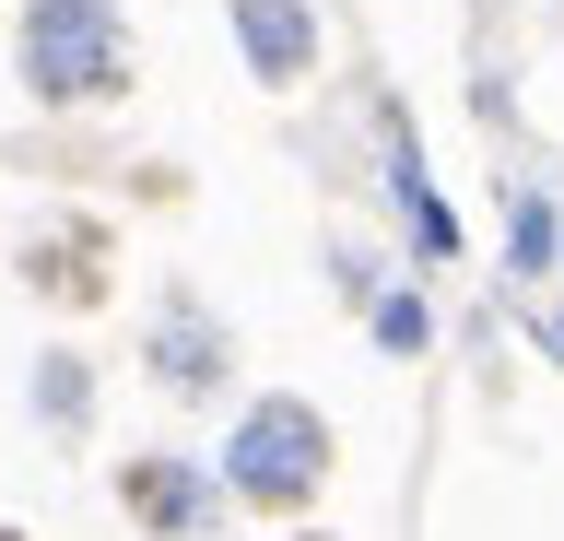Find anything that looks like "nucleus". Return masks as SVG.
Wrapping results in <instances>:
<instances>
[{"mask_svg":"<svg viewBox=\"0 0 564 541\" xmlns=\"http://www.w3.org/2000/svg\"><path fill=\"white\" fill-rule=\"evenodd\" d=\"M35 283L47 294H95L106 271H95V236H47V248H35Z\"/></svg>","mask_w":564,"mask_h":541,"instance_id":"obj_6","label":"nucleus"},{"mask_svg":"<svg viewBox=\"0 0 564 541\" xmlns=\"http://www.w3.org/2000/svg\"><path fill=\"white\" fill-rule=\"evenodd\" d=\"M236 47H247V72H259V83H306L317 72L306 0H236Z\"/></svg>","mask_w":564,"mask_h":541,"instance_id":"obj_4","label":"nucleus"},{"mask_svg":"<svg viewBox=\"0 0 564 541\" xmlns=\"http://www.w3.org/2000/svg\"><path fill=\"white\" fill-rule=\"evenodd\" d=\"M541 342H553V354H564V318H541Z\"/></svg>","mask_w":564,"mask_h":541,"instance_id":"obj_10","label":"nucleus"},{"mask_svg":"<svg viewBox=\"0 0 564 541\" xmlns=\"http://www.w3.org/2000/svg\"><path fill=\"white\" fill-rule=\"evenodd\" d=\"M553 248H564V224H553V201H541V188H518V271H529V283H541V271H553Z\"/></svg>","mask_w":564,"mask_h":541,"instance_id":"obj_8","label":"nucleus"},{"mask_svg":"<svg viewBox=\"0 0 564 541\" xmlns=\"http://www.w3.org/2000/svg\"><path fill=\"white\" fill-rule=\"evenodd\" d=\"M24 83L47 107H95L130 83V24L118 0H24Z\"/></svg>","mask_w":564,"mask_h":541,"instance_id":"obj_1","label":"nucleus"},{"mask_svg":"<svg viewBox=\"0 0 564 541\" xmlns=\"http://www.w3.org/2000/svg\"><path fill=\"white\" fill-rule=\"evenodd\" d=\"M83 400H95V377H83L70 354H47V365H35V412H47V424H83Z\"/></svg>","mask_w":564,"mask_h":541,"instance_id":"obj_7","label":"nucleus"},{"mask_svg":"<svg viewBox=\"0 0 564 541\" xmlns=\"http://www.w3.org/2000/svg\"><path fill=\"white\" fill-rule=\"evenodd\" d=\"M153 377H165L176 400H200V389H224V329H212L200 306H188V294H176L165 318H153Z\"/></svg>","mask_w":564,"mask_h":541,"instance_id":"obj_5","label":"nucleus"},{"mask_svg":"<svg viewBox=\"0 0 564 541\" xmlns=\"http://www.w3.org/2000/svg\"><path fill=\"white\" fill-rule=\"evenodd\" d=\"M0 541H12V530H0Z\"/></svg>","mask_w":564,"mask_h":541,"instance_id":"obj_11","label":"nucleus"},{"mask_svg":"<svg viewBox=\"0 0 564 541\" xmlns=\"http://www.w3.org/2000/svg\"><path fill=\"white\" fill-rule=\"evenodd\" d=\"M118 495H130L141 530H212L224 483H212V470H188V459H130V470H118Z\"/></svg>","mask_w":564,"mask_h":541,"instance_id":"obj_3","label":"nucleus"},{"mask_svg":"<svg viewBox=\"0 0 564 541\" xmlns=\"http://www.w3.org/2000/svg\"><path fill=\"white\" fill-rule=\"evenodd\" d=\"M317 483H329V424H317L294 389H271V400H247V424H236V447H224V495H247V506H306Z\"/></svg>","mask_w":564,"mask_h":541,"instance_id":"obj_2","label":"nucleus"},{"mask_svg":"<svg viewBox=\"0 0 564 541\" xmlns=\"http://www.w3.org/2000/svg\"><path fill=\"white\" fill-rule=\"evenodd\" d=\"M423 329H435L423 294H377V342H388V354H423Z\"/></svg>","mask_w":564,"mask_h":541,"instance_id":"obj_9","label":"nucleus"}]
</instances>
